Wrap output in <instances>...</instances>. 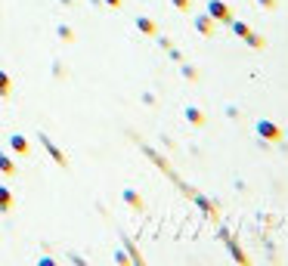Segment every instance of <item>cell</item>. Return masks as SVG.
<instances>
[{
    "mask_svg": "<svg viewBox=\"0 0 288 266\" xmlns=\"http://www.w3.org/2000/svg\"><path fill=\"white\" fill-rule=\"evenodd\" d=\"M211 16H217L220 22H229V10L223 4H217V0H211Z\"/></svg>",
    "mask_w": 288,
    "mask_h": 266,
    "instance_id": "cell-2",
    "label": "cell"
},
{
    "mask_svg": "<svg viewBox=\"0 0 288 266\" xmlns=\"http://www.w3.org/2000/svg\"><path fill=\"white\" fill-rule=\"evenodd\" d=\"M257 133H260V136H266V139H276V143L282 139V133H279L269 121H260V124H257Z\"/></svg>",
    "mask_w": 288,
    "mask_h": 266,
    "instance_id": "cell-1",
    "label": "cell"
},
{
    "mask_svg": "<svg viewBox=\"0 0 288 266\" xmlns=\"http://www.w3.org/2000/svg\"><path fill=\"white\" fill-rule=\"evenodd\" d=\"M186 118H189L192 124H202V112H195V109H189V112H186Z\"/></svg>",
    "mask_w": 288,
    "mask_h": 266,
    "instance_id": "cell-3",
    "label": "cell"
},
{
    "mask_svg": "<svg viewBox=\"0 0 288 266\" xmlns=\"http://www.w3.org/2000/svg\"><path fill=\"white\" fill-rule=\"evenodd\" d=\"M199 31L208 34V31H211V19H205V16H202V19H199Z\"/></svg>",
    "mask_w": 288,
    "mask_h": 266,
    "instance_id": "cell-4",
    "label": "cell"
},
{
    "mask_svg": "<svg viewBox=\"0 0 288 266\" xmlns=\"http://www.w3.org/2000/svg\"><path fill=\"white\" fill-rule=\"evenodd\" d=\"M174 4H177L180 10H186V7H189V0H174Z\"/></svg>",
    "mask_w": 288,
    "mask_h": 266,
    "instance_id": "cell-5",
    "label": "cell"
}]
</instances>
